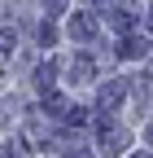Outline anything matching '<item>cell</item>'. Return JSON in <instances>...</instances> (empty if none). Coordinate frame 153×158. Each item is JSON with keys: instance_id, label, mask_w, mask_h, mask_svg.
Listing matches in <instances>:
<instances>
[{"instance_id": "6da1fadb", "label": "cell", "mask_w": 153, "mask_h": 158, "mask_svg": "<svg viewBox=\"0 0 153 158\" xmlns=\"http://www.w3.org/2000/svg\"><path fill=\"white\" fill-rule=\"evenodd\" d=\"M144 53H149V40H140V35L118 40V57H144Z\"/></svg>"}, {"instance_id": "7a4b0ae2", "label": "cell", "mask_w": 153, "mask_h": 158, "mask_svg": "<svg viewBox=\"0 0 153 158\" xmlns=\"http://www.w3.org/2000/svg\"><path fill=\"white\" fill-rule=\"evenodd\" d=\"M101 132H105V149H109V154L127 149V141H131V136H127V127H101Z\"/></svg>"}, {"instance_id": "3957f363", "label": "cell", "mask_w": 153, "mask_h": 158, "mask_svg": "<svg viewBox=\"0 0 153 158\" xmlns=\"http://www.w3.org/2000/svg\"><path fill=\"white\" fill-rule=\"evenodd\" d=\"M92 31H96V22H92L88 13H74V22H70V35H74V40H92Z\"/></svg>"}, {"instance_id": "277c9868", "label": "cell", "mask_w": 153, "mask_h": 158, "mask_svg": "<svg viewBox=\"0 0 153 158\" xmlns=\"http://www.w3.org/2000/svg\"><path fill=\"white\" fill-rule=\"evenodd\" d=\"M127 97V84H109V88H101V110H114Z\"/></svg>"}, {"instance_id": "5b68a950", "label": "cell", "mask_w": 153, "mask_h": 158, "mask_svg": "<svg viewBox=\"0 0 153 158\" xmlns=\"http://www.w3.org/2000/svg\"><path fill=\"white\" fill-rule=\"evenodd\" d=\"M48 110H53V114H70V106H66V97H48Z\"/></svg>"}, {"instance_id": "8992f818", "label": "cell", "mask_w": 153, "mask_h": 158, "mask_svg": "<svg viewBox=\"0 0 153 158\" xmlns=\"http://www.w3.org/2000/svg\"><path fill=\"white\" fill-rule=\"evenodd\" d=\"M35 79H40V88H53V84H48V79H53V66H40V75H35Z\"/></svg>"}, {"instance_id": "52a82bcc", "label": "cell", "mask_w": 153, "mask_h": 158, "mask_svg": "<svg viewBox=\"0 0 153 158\" xmlns=\"http://www.w3.org/2000/svg\"><path fill=\"white\" fill-rule=\"evenodd\" d=\"M44 5H48V9H61V5H66V0H44Z\"/></svg>"}, {"instance_id": "ba28073f", "label": "cell", "mask_w": 153, "mask_h": 158, "mask_svg": "<svg viewBox=\"0 0 153 158\" xmlns=\"http://www.w3.org/2000/svg\"><path fill=\"white\" fill-rule=\"evenodd\" d=\"M149 141H153V127H149Z\"/></svg>"}, {"instance_id": "9c48e42d", "label": "cell", "mask_w": 153, "mask_h": 158, "mask_svg": "<svg viewBox=\"0 0 153 158\" xmlns=\"http://www.w3.org/2000/svg\"><path fill=\"white\" fill-rule=\"evenodd\" d=\"M140 158H144V154H140Z\"/></svg>"}]
</instances>
